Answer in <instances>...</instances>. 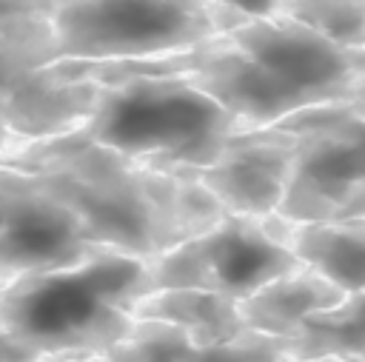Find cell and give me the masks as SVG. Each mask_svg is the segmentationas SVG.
<instances>
[{
  "label": "cell",
  "mask_w": 365,
  "mask_h": 362,
  "mask_svg": "<svg viewBox=\"0 0 365 362\" xmlns=\"http://www.w3.org/2000/svg\"><path fill=\"white\" fill-rule=\"evenodd\" d=\"M0 162L26 171L66 202L94 245L151 259L208 228L225 211L185 177L137 165L74 131L17 140Z\"/></svg>",
  "instance_id": "1"
},
{
  "label": "cell",
  "mask_w": 365,
  "mask_h": 362,
  "mask_svg": "<svg viewBox=\"0 0 365 362\" xmlns=\"http://www.w3.org/2000/svg\"><path fill=\"white\" fill-rule=\"evenodd\" d=\"M148 294V259L114 248L51 271L20 274L0 291V331L40 359L103 356L134 325Z\"/></svg>",
  "instance_id": "2"
},
{
  "label": "cell",
  "mask_w": 365,
  "mask_h": 362,
  "mask_svg": "<svg viewBox=\"0 0 365 362\" xmlns=\"http://www.w3.org/2000/svg\"><path fill=\"white\" fill-rule=\"evenodd\" d=\"M240 131H251V125L185 77L165 71L97 83L94 105L74 128L77 137L165 174L214 162Z\"/></svg>",
  "instance_id": "3"
},
{
  "label": "cell",
  "mask_w": 365,
  "mask_h": 362,
  "mask_svg": "<svg viewBox=\"0 0 365 362\" xmlns=\"http://www.w3.org/2000/svg\"><path fill=\"white\" fill-rule=\"evenodd\" d=\"M245 20V14L211 0H57L48 14L54 60L77 63L177 54Z\"/></svg>",
  "instance_id": "4"
},
{
  "label": "cell",
  "mask_w": 365,
  "mask_h": 362,
  "mask_svg": "<svg viewBox=\"0 0 365 362\" xmlns=\"http://www.w3.org/2000/svg\"><path fill=\"white\" fill-rule=\"evenodd\" d=\"M277 125L297 134V157L277 217L365 219V117L345 103H325L294 111Z\"/></svg>",
  "instance_id": "5"
},
{
  "label": "cell",
  "mask_w": 365,
  "mask_h": 362,
  "mask_svg": "<svg viewBox=\"0 0 365 362\" xmlns=\"http://www.w3.org/2000/svg\"><path fill=\"white\" fill-rule=\"evenodd\" d=\"M299 268L305 265L271 231L265 217L222 214L208 228L148 259V291L197 288L240 302L259 285Z\"/></svg>",
  "instance_id": "6"
},
{
  "label": "cell",
  "mask_w": 365,
  "mask_h": 362,
  "mask_svg": "<svg viewBox=\"0 0 365 362\" xmlns=\"http://www.w3.org/2000/svg\"><path fill=\"white\" fill-rule=\"evenodd\" d=\"M51 60L48 17L0 23V123L17 140L68 134L94 105L97 83L68 80L48 66Z\"/></svg>",
  "instance_id": "7"
},
{
  "label": "cell",
  "mask_w": 365,
  "mask_h": 362,
  "mask_svg": "<svg viewBox=\"0 0 365 362\" xmlns=\"http://www.w3.org/2000/svg\"><path fill=\"white\" fill-rule=\"evenodd\" d=\"M225 37L308 108L348 100L365 77V48L334 43L288 17H248Z\"/></svg>",
  "instance_id": "8"
},
{
  "label": "cell",
  "mask_w": 365,
  "mask_h": 362,
  "mask_svg": "<svg viewBox=\"0 0 365 362\" xmlns=\"http://www.w3.org/2000/svg\"><path fill=\"white\" fill-rule=\"evenodd\" d=\"M97 248L80 217L34 177L0 162V274L6 279L74 265Z\"/></svg>",
  "instance_id": "9"
},
{
  "label": "cell",
  "mask_w": 365,
  "mask_h": 362,
  "mask_svg": "<svg viewBox=\"0 0 365 362\" xmlns=\"http://www.w3.org/2000/svg\"><path fill=\"white\" fill-rule=\"evenodd\" d=\"M297 157V134L279 125L234 134L220 157L200 168L177 171L205 188L225 214L271 217L279 211Z\"/></svg>",
  "instance_id": "10"
},
{
  "label": "cell",
  "mask_w": 365,
  "mask_h": 362,
  "mask_svg": "<svg viewBox=\"0 0 365 362\" xmlns=\"http://www.w3.org/2000/svg\"><path fill=\"white\" fill-rule=\"evenodd\" d=\"M265 222L305 268L317 271L345 294L365 291V219L294 222L271 214Z\"/></svg>",
  "instance_id": "11"
},
{
  "label": "cell",
  "mask_w": 365,
  "mask_h": 362,
  "mask_svg": "<svg viewBox=\"0 0 365 362\" xmlns=\"http://www.w3.org/2000/svg\"><path fill=\"white\" fill-rule=\"evenodd\" d=\"M339 299H345L342 288H336L311 268H299L259 285L254 294L240 299L237 308L248 331L291 339L305 316L325 311Z\"/></svg>",
  "instance_id": "12"
},
{
  "label": "cell",
  "mask_w": 365,
  "mask_h": 362,
  "mask_svg": "<svg viewBox=\"0 0 365 362\" xmlns=\"http://www.w3.org/2000/svg\"><path fill=\"white\" fill-rule=\"evenodd\" d=\"M137 319H160L188 333L194 345H220L245 333L237 299L197 291V288H160L148 291L134 305Z\"/></svg>",
  "instance_id": "13"
},
{
  "label": "cell",
  "mask_w": 365,
  "mask_h": 362,
  "mask_svg": "<svg viewBox=\"0 0 365 362\" xmlns=\"http://www.w3.org/2000/svg\"><path fill=\"white\" fill-rule=\"evenodd\" d=\"M291 342V359H365V291L345 294L336 305L305 316Z\"/></svg>",
  "instance_id": "14"
},
{
  "label": "cell",
  "mask_w": 365,
  "mask_h": 362,
  "mask_svg": "<svg viewBox=\"0 0 365 362\" xmlns=\"http://www.w3.org/2000/svg\"><path fill=\"white\" fill-rule=\"evenodd\" d=\"M274 14L302 23L334 43L365 48V0H285Z\"/></svg>",
  "instance_id": "15"
},
{
  "label": "cell",
  "mask_w": 365,
  "mask_h": 362,
  "mask_svg": "<svg viewBox=\"0 0 365 362\" xmlns=\"http://www.w3.org/2000/svg\"><path fill=\"white\" fill-rule=\"evenodd\" d=\"M291 359V342L282 336H268L245 331L237 339L220 345H188L180 362H285Z\"/></svg>",
  "instance_id": "16"
},
{
  "label": "cell",
  "mask_w": 365,
  "mask_h": 362,
  "mask_svg": "<svg viewBox=\"0 0 365 362\" xmlns=\"http://www.w3.org/2000/svg\"><path fill=\"white\" fill-rule=\"evenodd\" d=\"M57 0H0V23L48 17Z\"/></svg>",
  "instance_id": "17"
},
{
  "label": "cell",
  "mask_w": 365,
  "mask_h": 362,
  "mask_svg": "<svg viewBox=\"0 0 365 362\" xmlns=\"http://www.w3.org/2000/svg\"><path fill=\"white\" fill-rule=\"evenodd\" d=\"M217 6H225V9H234L245 17H268L274 14L285 0H211Z\"/></svg>",
  "instance_id": "18"
},
{
  "label": "cell",
  "mask_w": 365,
  "mask_h": 362,
  "mask_svg": "<svg viewBox=\"0 0 365 362\" xmlns=\"http://www.w3.org/2000/svg\"><path fill=\"white\" fill-rule=\"evenodd\" d=\"M0 362H37V356L26 345H20L14 336L0 331Z\"/></svg>",
  "instance_id": "19"
},
{
  "label": "cell",
  "mask_w": 365,
  "mask_h": 362,
  "mask_svg": "<svg viewBox=\"0 0 365 362\" xmlns=\"http://www.w3.org/2000/svg\"><path fill=\"white\" fill-rule=\"evenodd\" d=\"M354 114H359V117H365V77L359 80V86L354 88V94L348 97V100H342Z\"/></svg>",
  "instance_id": "20"
},
{
  "label": "cell",
  "mask_w": 365,
  "mask_h": 362,
  "mask_svg": "<svg viewBox=\"0 0 365 362\" xmlns=\"http://www.w3.org/2000/svg\"><path fill=\"white\" fill-rule=\"evenodd\" d=\"M285 362H365V359H342V356H319V359H285Z\"/></svg>",
  "instance_id": "21"
},
{
  "label": "cell",
  "mask_w": 365,
  "mask_h": 362,
  "mask_svg": "<svg viewBox=\"0 0 365 362\" xmlns=\"http://www.w3.org/2000/svg\"><path fill=\"white\" fill-rule=\"evenodd\" d=\"M40 362H103V356H80V359H40Z\"/></svg>",
  "instance_id": "22"
},
{
  "label": "cell",
  "mask_w": 365,
  "mask_h": 362,
  "mask_svg": "<svg viewBox=\"0 0 365 362\" xmlns=\"http://www.w3.org/2000/svg\"><path fill=\"white\" fill-rule=\"evenodd\" d=\"M6 282H9V279H6V276H3V274H0V291H3V288H6Z\"/></svg>",
  "instance_id": "23"
}]
</instances>
